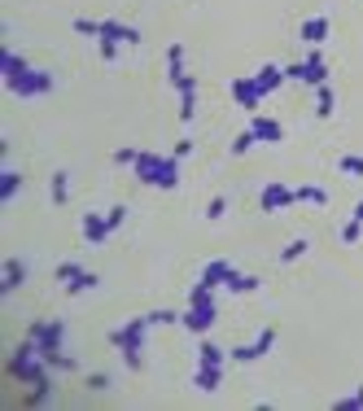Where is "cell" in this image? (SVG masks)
<instances>
[{
    "instance_id": "2",
    "label": "cell",
    "mask_w": 363,
    "mask_h": 411,
    "mask_svg": "<svg viewBox=\"0 0 363 411\" xmlns=\"http://www.w3.org/2000/svg\"><path fill=\"white\" fill-rule=\"evenodd\" d=\"M341 166H346V171H359V175H363V158H341Z\"/></svg>"
},
{
    "instance_id": "1",
    "label": "cell",
    "mask_w": 363,
    "mask_h": 411,
    "mask_svg": "<svg viewBox=\"0 0 363 411\" xmlns=\"http://www.w3.org/2000/svg\"><path fill=\"white\" fill-rule=\"evenodd\" d=\"M324 31H328V22H324V18H315V22H306V27H302V35H306L311 44H315V39H324Z\"/></svg>"
}]
</instances>
